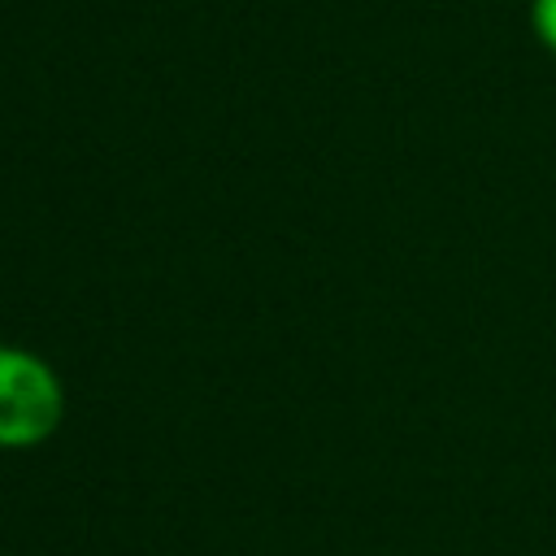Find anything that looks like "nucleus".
Segmentation results:
<instances>
[{
  "label": "nucleus",
  "mask_w": 556,
  "mask_h": 556,
  "mask_svg": "<svg viewBox=\"0 0 556 556\" xmlns=\"http://www.w3.org/2000/svg\"><path fill=\"white\" fill-rule=\"evenodd\" d=\"M65 417V391L56 369L26 352L0 343V447L22 452L39 447L43 439L56 434Z\"/></svg>",
  "instance_id": "obj_1"
},
{
  "label": "nucleus",
  "mask_w": 556,
  "mask_h": 556,
  "mask_svg": "<svg viewBox=\"0 0 556 556\" xmlns=\"http://www.w3.org/2000/svg\"><path fill=\"white\" fill-rule=\"evenodd\" d=\"M530 22H534V35L556 52V0H534L530 4Z\"/></svg>",
  "instance_id": "obj_2"
}]
</instances>
